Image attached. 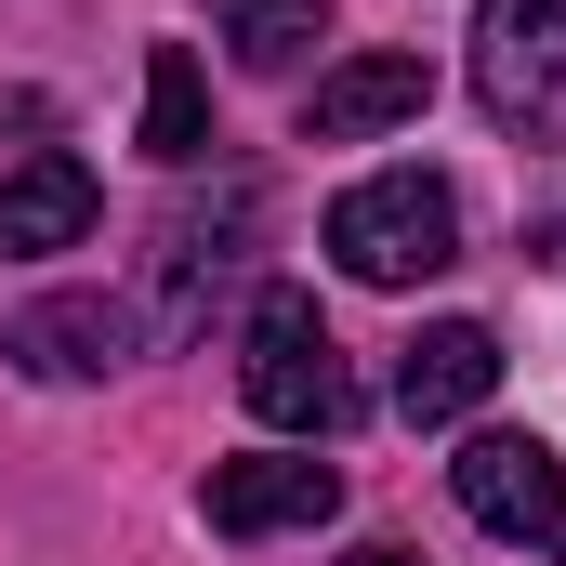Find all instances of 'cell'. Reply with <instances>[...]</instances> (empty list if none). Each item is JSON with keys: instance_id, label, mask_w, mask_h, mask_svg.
I'll return each instance as SVG.
<instances>
[{"instance_id": "cell-1", "label": "cell", "mask_w": 566, "mask_h": 566, "mask_svg": "<svg viewBox=\"0 0 566 566\" xmlns=\"http://www.w3.org/2000/svg\"><path fill=\"white\" fill-rule=\"evenodd\" d=\"M329 264L356 290H422L461 264V198L434 185V171H369V185H343L329 198Z\"/></svg>"}, {"instance_id": "cell-2", "label": "cell", "mask_w": 566, "mask_h": 566, "mask_svg": "<svg viewBox=\"0 0 566 566\" xmlns=\"http://www.w3.org/2000/svg\"><path fill=\"white\" fill-rule=\"evenodd\" d=\"M238 396L264 409L277 434H356V369H343V343H329V316L303 303V290H264L251 303V343H238Z\"/></svg>"}, {"instance_id": "cell-3", "label": "cell", "mask_w": 566, "mask_h": 566, "mask_svg": "<svg viewBox=\"0 0 566 566\" xmlns=\"http://www.w3.org/2000/svg\"><path fill=\"white\" fill-rule=\"evenodd\" d=\"M474 106L527 145H566V0H488L474 13Z\"/></svg>"}, {"instance_id": "cell-4", "label": "cell", "mask_w": 566, "mask_h": 566, "mask_svg": "<svg viewBox=\"0 0 566 566\" xmlns=\"http://www.w3.org/2000/svg\"><path fill=\"white\" fill-rule=\"evenodd\" d=\"M448 488H461V514H474L488 541H514V554L566 566V461L541 448V434H461Z\"/></svg>"}, {"instance_id": "cell-5", "label": "cell", "mask_w": 566, "mask_h": 566, "mask_svg": "<svg viewBox=\"0 0 566 566\" xmlns=\"http://www.w3.org/2000/svg\"><path fill=\"white\" fill-rule=\"evenodd\" d=\"M198 514H211V541H277V527H329V514H343V461H211Z\"/></svg>"}, {"instance_id": "cell-6", "label": "cell", "mask_w": 566, "mask_h": 566, "mask_svg": "<svg viewBox=\"0 0 566 566\" xmlns=\"http://www.w3.org/2000/svg\"><path fill=\"white\" fill-rule=\"evenodd\" d=\"M119 356H133V303H106V290H40L13 316V369L27 382H106Z\"/></svg>"}, {"instance_id": "cell-7", "label": "cell", "mask_w": 566, "mask_h": 566, "mask_svg": "<svg viewBox=\"0 0 566 566\" xmlns=\"http://www.w3.org/2000/svg\"><path fill=\"white\" fill-rule=\"evenodd\" d=\"M422 93H434L422 53H343L303 93V145H369V133H396V119H422Z\"/></svg>"}, {"instance_id": "cell-8", "label": "cell", "mask_w": 566, "mask_h": 566, "mask_svg": "<svg viewBox=\"0 0 566 566\" xmlns=\"http://www.w3.org/2000/svg\"><path fill=\"white\" fill-rule=\"evenodd\" d=\"M488 396H501V329L488 316H434L422 343L396 356V409L409 422H474Z\"/></svg>"}, {"instance_id": "cell-9", "label": "cell", "mask_w": 566, "mask_h": 566, "mask_svg": "<svg viewBox=\"0 0 566 566\" xmlns=\"http://www.w3.org/2000/svg\"><path fill=\"white\" fill-rule=\"evenodd\" d=\"M93 171L66 158V145H40V158H13L0 171V251H80L93 238Z\"/></svg>"}, {"instance_id": "cell-10", "label": "cell", "mask_w": 566, "mask_h": 566, "mask_svg": "<svg viewBox=\"0 0 566 566\" xmlns=\"http://www.w3.org/2000/svg\"><path fill=\"white\" fill-rule=\"evenodd\" d=\"M251 224H264V185L238 171L211 211H185V224L158 238V251H171V303H158V329H198V290H211L224 264H238V251H251Z\"/></svg>"}, {"instance_id": "cell-11", "label": "cell", "mask_w": 566, "mask_h": 566, "mask_svg": "<svg viewBox=\"0 0 566 566\" xmlns=\"http://www.w3.org/2000/svg\"><path fill=\"white\" fill-rule=\"evenodd\" d=\"M145 158H171V171H198V158H211V80H198V53H185V40H158V53H145Z\"/></svg>"}, {"instance_id": "cell-12", "label": "cell", "mask_w": 566, "mask_h": 566, "mask_svg": "<svg viewBox=\"0 0 566 566\" xmlns=\"http://www.w3.org/2000/svg\"><path fill=\"white\" fill-rule=\"evenodd\" d=\"M211 27H224V53L238 66H303V40H329V0H211Z\"/></svg>"}, {"instance_id": "cell-13", "label": "cell", "mask_w": 566, "mask_h": 566, "mask_svg": "<svg viewBox=\"0 0 566 566\" xmlns=\"http://www.w3.org/2000/svg\"><path fill=\"white\" fill-rule=\"evenodd\" d=\"M343 566H422V554H396V541H369V554H343Z\"/></svg>"}]
</instances>
